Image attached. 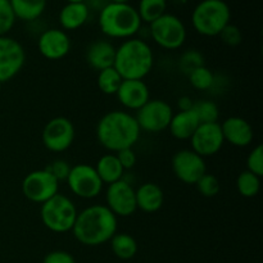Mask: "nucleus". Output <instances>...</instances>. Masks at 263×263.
<instances>
[{
  "label": "nucleus",
  "mask_w": 263,
  "mask_h": 263,
  "mask_svg": "<svg viewBox=\"0 0 263 263\" xmlns=\"http://www.w3.org/2000/svg\"><path fill=\"white\" fill-rule=\"evenodd\" d=\"M118 229V218L105 204L89 205L79 212L72 234L79 243L99 247L108 243Z\"/></svg>",
  "instance_id": "obj_1"
},
{
  "label": "nucleus",
  "mask_w": 263,
  "mask_h": 263,
  "mask_svg": "<svg viewBox=\"0 0 263 263\" xmlns=\"http://www.w3.org/2000/svg\"><path fill=\"white\" fill-rule=\"evenodd\" d=\"M141 130L135 116L123 110H112L103 116L97 125V138L107 151L117 153L133 148L140 138Z\"/></svg>",
  "instance_id": "obj_2"
},
{
  "label": "nucleus",
  "mask_w": 263,
  "mask_h": 263,
  "mask_svg": "<svg viewBox=\"0 0 263 263\" xmlns=\"http://www.w3.org/2000/svg\"><path fill=\"white\" fill-rule=\"evenodd\" d=\"M154 66V53L141 37H131L116 48L115 67L123 80H144Z\"/></svg>",
  "instance_id": "obj_3"
},
{
  "label": "nucleus",
  "mask_w": 263,
  "mask_h": 263,
  "mask_svg": "<svg viewBox=\"0 0 263 263\" xmlns=\"http://www.w3.org/2000/svg\"><path fill=\"white\" fill-rule=\"evenodd\" d=\"M98 25L107 37L127 40L140 32L143 22L136 8L128 3H109L99 12Z\"/></svg>",
  "instance_id": "obj_4"
},
{
  "label": "nucleus",
  "mask_w": 263,
  "mask_h": 263,
  "mask_svg": "<svg viewBox=\"0 0 263 263\" xmlns=\"http://www.w3.org/2000/svg\"><path fill=\"white\" fill-rule=\"evenodd\" d=\"M230 20L231 9L225 0H202L192 13L193 28L205 37L220 35Z\"/></svg>",
  "instance_id": "obj_5"
},
{
  "label": "nucleus",
  "mask_w": 263,
  "mask_h": 263,
  "mask_svg": "<svg viewBox=\"0 0 263 263\" xmlns=\"http://www.w3.org/2000/svg\"><path fill=\"white\" fill-rule=\"evenodd\" d=\"M77 215L79 211L72 199L59 193L41 204V222L51 233L66 234L72 231Z\"/></svg>",
  "instance_id": "obj_6"
},
{
  "label": "nucleus",
  "mask_w": 263,
  "mask_h": 263,
  "mask_svg": "<svg viewBox=\"0 0 263 263\" xmlns=\"http://www.w3.org/2000/svg\"><path fill=\"white\" fill-rule=\"evenodd\" d=\"M152 40L164 50H177L185 44L187 37L186 26L181 18L171 13L163 15L152 22L148 28Z\"/></svg>",
  "instance_id": "obj_7"
},
{
  "label": "nucleus",
  "mask_w": 263,
  "mask_h": 263,
  "mask_svg": "<svg viewBox=\"0 0 263 263\" xmlns=\"http://www.w3.org/2000/svg\"><path fill=\"white\" fill-rule=\"evenodd\" d=\"M174 116L171 104L162 99H149L136 110V122L141 131L158 134L167 130Z\"/></svg>",
  "instance_id": "obj_8"
},
{
  "label": "nucleus",
  "mask_w": 263,
  "mask_h": 263,
  "mask_svg": "<svg viewBox=\"0 0 263 263\" xmlns=\"http://www.w3.org/2000/svg\"><path fill=\"white\" fill-rule=\"evenodd\" d=\"M66 181L72 194L81 199L98 198L104 189V184L98 176L94 167L86 163H80L71 167Z\"/></svg>",
  "instance_id": "obj_9"
},
{
  "label": "nucleus",
  "mask_w": 263,
  "mask_h": 263,
  "mask_svg": "<svg viewBox=\"0 0 263 263\" xmlns=\"http://www.w3.org/2000/svg\"><path fill=\"white\" fill-rule=\"evenodd\" d=\"M25 198L36 204H43L59 193V181L49 171L36 170L30 172L22 181Z\"/></svg>",
  "instance_id": "obj_10"
},
{
  "label": "nucleus",
  "mask_w": 263,
  "mask_h": 263,
  "mask_svg": "<svg viewBox=\"0 0 263 263\" xmlns=\"http://www.w3.org/2000/svg\"><path fill=\"white\" fill-rule=\"evenodd\" d=\"M26 63V50L20 41L0 36V86L14 79Z\"/></svg>",
  "instance_id": "obj_11"
},
{
  "label": "nucleus",
  "mask_w": 263,
  "mask_h": 263,
  "mask_svg": "<svg viewBox=\"0 0 263 263\" xmlns=\"http://www.w3.org/2000/svg\"><path fill=\"white\" fill-rule=\"evenodd\" d=\"M74 126L67 117H54L44 126L41 140L44 146L53 153L68 151L74 141Z\"/></svg>",
  "instance_id": "obj_12"
},
{
  "label": "nucleus",
  "mask_w": 263,
  "mask_h": 263,
  "mask_svg": "<svg viewBox=\"0 0 263 263\" xmlns=\"http://www.w3.org/2000/svg\"><path fill=\"white\" fill-rule=\"evenodd\" d=\"M105 205L116 217H128L136 212L135 189L131 182L122 179L108 185L105 190Z\"/></svg>",
  "instance_id": "obj_13"
},
{
  "label": "nucleus",
  "mask_w": 263,
  "mask_h": 263,
  "mask_svg": "<svg viewBox=\"0 0 263 263\" xmlns=\"http://www.w3.org/2000/svg\"><path fill=\"white\" fill-rule=\"evenodd\" d=\"M172 171L175 176L186 185H195L207 174V164L203 157L192 149H181L172 157Z\"/></svg>",
  "instance_id": "obj_14"
},
{
  "label": "nucleus",
  "mask_w": 263,
  "mask_h": 263,
  "mask_svg": "<svg viewBox=\"0 0 263 263\" xmlns=\"http://www.w3.org/2000/svg\"><path fill=\"white\" fill-rule=\"evenodd\" d=\"M190 144L192 151L203 158L217 154L225 144L221 125L218 122L200 123L190 138Z\"/></svg>",
  "instance_id": "obj_15"
},
{
  "label": "nucleus",
  "mask_w": 263,
  "mask_h": 263,
  "mask_svg": "<svg viewBox=\"0 0 263 263\" xmlns=\"http://www.w3.org/2000/svg\"><path fill=\"white\" fill-rule=\"evenodd\" d=\"M37 49L48 61H59L71 50V39L62 28H46L39 35Z\"/></svg>",
  "instance_id": "obj_16"
},
{
  "label": "nucleus",
  "mask_w": 263,
  "mask_h": 263,
  "mask_svg": "<svg viewBox=\"0 0 263 263\" xmlns=\"http://www.w3.org/2000/svg\"><path fill=\"white\" fill-rule=\"evenodd\" d=\"M116 97L126 109L138 110L151 99V90L143 80H123Z\"/></svg>",
  "instance_id": "obj_17"
},
{
  "label": "nucleus",
  "mask_w": 263,
  "mask_h": 263,
  "mask_svg": "<svg viewBox=\"0 0 263 263\" xmlns=\"http://www.w3.org/2000/svg\"><path fill=\"white\" fill-rule=\"evenodd\" d=\"M221 125L223 140L238 148H246L253 143L254 131L251 123L243 117L233 116L223 121Z\"/></svg>",
  "instance_id": "obj_18"
},
{
  "label": "nucleus",
  "mask_w": 263,
  "mask_h": 263,
  "mask_svg": "<svg viewBox=\"0 0 263 263\" xmlns=\"http://www.w3.org/2000/svg\"><path fill=\"white\" fill-rule=\"evenodd\" d=\"M86 62L95 71H103L113 67L116 57V46L108 40H95L87 46Z\"/></svg>",
  "instance_id": "obj_19"
},
{
  "label": "nucleus",
  "mask_w": 263,
  "mask_h": 263,
  "mask_svg": "<svg viewBox=\"0 0 263 263\" xmlns=\"http://www.w3.org/2000/svg\"><path fill=\"white\" fill-rule=\"evenodd\" d=\"M90 9L85 3H67L58 14L59 25L63 31H76L89 21Z\"/></svg>",
  "instance_id": "obj_20"
},
{
  "label": "nucleus",
  "mask_w": 263,
  "mask_h": 263,
  "mask_svg": "<svg viewBox=\"0 0 263 263\" xmlns=\"http://www.w3.org/2000/svg\"><path fill=\"white\" fill-rule=\"evenodd\" d=\"M136 207L145 213L158 212L164 202V194L161 186L154 182H145L135 190Z\"/></svg>",
  "instance_id": "obj_21"
},
{
  "label": "nucleus",
  "mask_w": 263,
  "mask_h": 263,
  "mask_svg": "<svg viewBox=\"0 0 263 263\" xmlns=\"http://www.w3.org/2000/svg\"><path fill=\"white\" fill-rule=\"evenodd\" d=\"M199 125V118L195 115L194 110L190 109L185 110V112L174 113L168 130L171 135L177 140H190Z\"/></svg>",
  "instance_id": "obj_22"
},
{
  "label": "nucleus",
  "mask_w": 263,
  "mask_h": 263,
  "mask_svg": "<svg viewBox=\"0 0 263 263\" xmlns=\"http://www.w3.org/2000/svg\"><path fill=\"white\" fill-rule=\"evenodd\" d=\"M94 168L104 185H110L125 177V170L121 166L117 156L112 153L100 157Z\"/></svg>",
  "instance_id": "obj_23"
},
{
  "label": "nucleus",
  "mask_w": 263,
  "mask_h": 263,
  "mask_svg": "<svg viewBox=\"0 0 263 263\" xmlns=\"http://www.w3.org/2000/svg\"><path fill=\"white\" fill-rule=\"evenodd\" d=\"M15 18L32 23L40 20L48 5V0H9Z\"/></svg>",
  "instance_id": "obj_24"
},
{
  "label": "nucleus",
  "mask_w": 263,
  "mask_h": 263,
  "mask_svg": "<svg viewBox=\"0 0 263 263\" xmlns=\"http://www.w3.org/2000/svg\"><path fill=\"white\" fill-rule=\"evenodd\" d=\"M110 248L117 258L127 261L138 253V243L135 238L127 233H116L110 239Z\"/></svg>",
  "instance_id": "obj_25"
},
{
  "label": "nucleus",
  "mask_w": 263,
  "mask_h": 263,
  "mask_svg": "<svg viewBox=\"0 0 263 263\" xmlns=\"http://www.w3.org/2000/svg\"><path fill=\"white\" fill-rule=\"evenodd\" d=\"M136 10L141 22L151 25L161 15L167 13V0H139Z\"/></svg>",
  "instance_id": "obj_26"
},
{
  "label": "nucleus",
  "mask_w": 263,
  "mask_h": 263,
  "mask_svg": "<svg viewBox=\"0 0 263 263\" xmlns=\"http://www.w3.org/2000/svg\"><path fill=\"white\" fill-rule=\"evenodd\" d=\"M236 187L241 197L254 198L261 190V177L246 170L236 179Z\"/></svg>",
  "instance_id": "obj_27"
},
{
  "label": "nucleus",
  "mask_w": 263,
  "mask_h": 263,
  "mask_svg": "<svg viewBox=\"0 0 263 263\" xmlns=\"http://www.w3.org/2000/svg\"><path fill=\"white\" fill-rule=\"evenodd\" d=\"M123 79L120 76L115 67H109L98 73V87L105 95H116Z\"/></svg>",
  "instance_id": "obj_28"
},
{
  "label": "nucleus",
  "mask_w": 263,
  "mask_h": 263,
  "mask_svg": "<svg viewBox=\"0 0 263 263\" xmlns=\"http://www.w3.org/2000/svg\"><path fill=\"white\" fill-rule=\"evenodd\" d=\"M187 77H189L190 85L199 91L212 90V87L215 86V73L208 67H205V64L190 72Z\"/></svg>",
  "instance_id": "obj_29"
},
{
  "label": "nucleus",
  "mask_w": 263,
  "mask_h": 263,
  "mask_svg": "<svg viewBox=\"0 0 263 263\" xmlns=\"http://www.w3.org/2000/svg\"><path fill=\"white\" fill-rule=\"evenodd\" d=\"M193 110L199 118L200 123H213L217 122L220 117V109L217 104L210 99H202L194 102Z\"/></svg>",
  "instance_id": "obj_30"
},
{
  "label": "nucleus",
  "mask_w": 263,
  "mask_h": 263,
  "mask_svg": "<svg viewBox=\"0 0 263 263\" xmlns=\"http://www.w3.org/2000/svg\"><path fill=\"white\" fill-rule=\"evenodd\" d=\"M179 66L180 69L187 76L195 68H198L200 66H204V57H203V54L200 51L195 50V49H190V50H186L185 53H182V55L180 57Z\"/></svg>",
  "instance_id": "obj_31"
},
{
  "label": "nucleus",
  "mask_w": 263,
  "mask_h": 263,
  "mask_svg": "<svg viewBox=\"0 0 263 263\" xmlns=\"http://www.w3.org/2000/svg\"><path fill=\"white\" fill-rule=\"evenodd\" d=\"M200 195L205 198H213L220 193L221 185L217 177L212 174H204L195 184Z\"/></svg>",
  "instance_id": "obj_32"
},
{
  "label": "nucleus",
  "mask_w": 263,
  "mask_h": 263,
  "mask_svg": "<svg viewBox=\"0 0 263 263\" xmlns=\"http://www.w3.org/2000/svg\"><path fill=\"white\" fill-rule=\"evenodd\" d=\"M17 21L9 0H0V36H7Z\"/></svg>",
  "instance_id": "obj_33"
},
{
  "label": "nucleus",
  "mask_w": 263,
  "mask_h": 263,
  "mask_svg": "<svg viewBox=\"0 0 263 263\" xmlns=\"http://www.w3.org/2000/svg\"><path fill=\"white\" fill-rule=\"evenodd\" d=\"M247 170L258 177L263 176V146L261 144L253 148L247 158Z\"/></svg>",
  "instance_id": "obj_34"
},
{
  "label": "nucleus",
  "mask_w": 263,
  "mask_h": 263,
  "mask_svg": "<svg viewBox=\"0 0 263 263\" xmlns=\"http://www.w3.org/2000/svg\"><path fill=\"white\" fill-rule=\"evenodd\" d=\"M218 36L222 43L229 46H238L243 43V32L238 26L233 25V23H229Z\"/></svg>",
  "instance_id": "obj_35"
},
{
  "label": "nucleus",
  "mask_w": 263,
  "mask_h": 263,
  "mask_svg": "<svg viewBox=\"0 0 263 263\" xmlns=\"http://www.w3.org/2000/svg\"><path fill=\"white\" fill-rule=\"evenodd\" d=\"M45 170L50 172V174L61 182L66 181L67 180L69 171H71V166H69L68 162L64 161V159H55V161L51 162L50 164H48Z\"/></svg>",
  "instance_id": "obj_36"
},
{
  "label": "nucleus",
  "mask_w": 263,
  "mask_h": 263,
  "mask_svg": "<svg viewBox=\"0 0 263 263\" xmlns=\"http://www.w3.org/2000/svg\"><path fill=\"white\" fill-rule=\"evenodd\" d=\"M116 156H117L118 161H120L121 166L123 167V170H131L135 167L136 164V161H138V158H136V153L134 152L133 148H126V149H122V151L117 152L116 153Z\"/></svg>",
  "instance_id": "obj_37"
},
{
  "label": "nucleus",
  "mask_w": 263,
  "mask_h": 263,
  "mask_svg": "<svg viewBox=\"0 0 263 263\" xmlns=\"http://www.w3.org/2000/svg\"><path fill=\"white\" fill-rule=\"evenodd\" d=\"M43 263H76L73 256L66 251H53L44 257Z\"/></svg>",
  "instance_id": "obj_38"
},
{
  "label": "nucleus",
  "mask_w": 263,
  "mask_h": 263,
  "mask_svg": "<svg viewBox=\"0 0 263 263\" xmlns=\"http://www.w3.org/2000/svg\"><path fill=\"white\" fill-rule=\"evenodd\" d=\"M84 3L87 5V8L90 9V12H91V10H94V12L99 13L103 8H105L108 4H109L110 0H85Z\"/></svg>",
  "instance_id": "obj_39"
},
{
  "label": "nucleus",
  "mask_w": 263,
  "mask_h": 263,
  "mask_svg": "<svg viewBox=\"0 0 263 263\" xmlns=\"http://www.w3.org/2000/svg\"><path fill=\"white\" fill-rule=\"evenodd\" d=\"M193 105H194V100H193L190 97H186V95L179 98V100H177V108H179V112H185V110L193 109Z\"/></svg>",
  "instance_id": "obj_40"
},
{
  "label": "nucleus",
  "mask_w": 263,
  "mask_h": 263,
  "mask_svg": "<svg viewBox=\"0 0 263 263\" xmlns=\"http://www.w3.org/2000/svg\"><path fill=\"white\" fill-rule=\"evenodd\" d=\"M130 0H110V3H120V4H126L128 3Z\"/></svg>",
  "instance_id": "obj_41"
},
{
  "label": "nucleus",
  "mask_w": 263,
  "mask_h": 263,
  "mask_svg": "<svg viewBox=\"0 0 263 263\" xmlns=\"http://www.w3.org/2000/svg\"><path fill=\"white\" fill-rule=\"evenodd\" d=\"M67 3H84L85 0H66Z\"/></svg>",
  "instance_id": "obj_42"
}]
</instances>
